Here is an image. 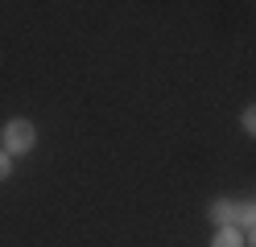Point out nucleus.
I'll return each mask as SVG.
<instances>
[{"instance_id":"f257e3e1","label":"nucleus","mask_w":256,"mask_h":247,"mask_svg":"<svg viewBox=\"0 0 256 247\" xmlns=\"http://www.w3.org/2000/svg\"><path fill=\"white\" fill-rule=\"evenodd\" d=\"M38 140V132L29 120H8L4 124V153H29Z\"/></svg>"},{"instance_id":"f03ea898","label":"nucleus","mask_w":256,"mask_h":247,"mask_svg":"<svg viewBox=\"0 0 256 247\" xmlns=\"http://www.w3.org/2000/svg\"><path fill=\"white\" fill-rule=\"evenodd\" d=\"M236 210H240L236 202H228V198H219V202H211V219H215L219 227H232V223H236Z\"/></svg>"},{"instance_id":"7ed1b4c3","label":"nucleus","mask_w":256,"mask_h":247,"mask_svg":"<svg viewBox=\"0 0 256 247\" xmlns=\"http://www.w3.org/2000/svg\"><path fill=\"white\" fill-rule=\"evenodd\" d=\"M211 247H244V235H240L236 227H219L215 239H211Z\"/></svg>"},{"instance_id":"20e7f679","label":"nucleus","mask_w":256,"mask_h":247,"mask_svg":"<svg viewBox=\"0 0 256 247\" xmlns=\"http://www.w3.org/2000/svg\"><path fill=\"white\" fill-rule=\"evenodd\" d=\"M236 219H240V223H244L248 231H256V202H244V206H240V210H236Z\"/></svg>"},{"instance_id":"39448f33","label":"nucleus","mask_w":256,"mask_h":247,"mask_svg":"<svg viewBox=\"0 0 256 247\" xmlns=\"http://www.w3.org/2000/svg\"><path fill=\"white\" fill-rule=\"evenodd\" d=\"M244 128H248V132H252V136H256V103H252V107L244 111Z\"/></svg>"},{"instance_id":"423d86ee","label":"nucleus","mask_w":256,"mask_h":247,"mask_svg":"<svg viewBox=\"0 0 256 247\" xmlns=\"http://www.w3.org/2000/svg\"><path fill=\"white\" fill-rule=\"evenodd\" d=\"M8 177V153H0V181Z\"/></svg>"},{"instance_id":"0eeeda50","label":"nucleus","mask_w":256,"mask_h":247,"mask_svg":"<svg viewBox=\"0 0 256 247\" xmlns=\"http://www.w3.org/2000/svg\"><path fill=\"white\" fill-rule=\"evenodd\" d=\"M248 243H252V247H256V231H248Z\"/></svg>"}]
</instances>
